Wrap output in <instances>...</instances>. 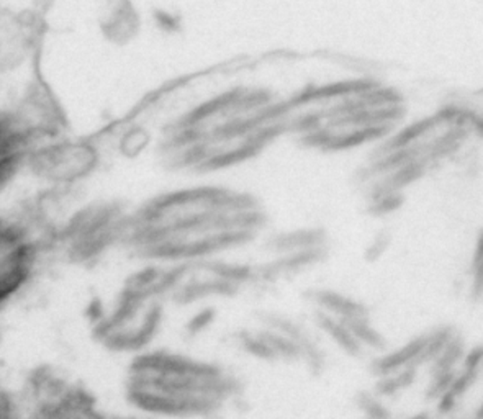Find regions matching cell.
<instances>
[{
    "instance_id": "8",
    "label": "cell",
    "mask_w": 483,
    "mask_h": 419,
    "mask_svg": "<svg viewBox=\"0 0 483 419\" xmlns=\"http://www.w3.org/2000/svg\"><path fill=\"white\" fill-rule=\"evenodd\" d=\"M358 403L359 408L364 411L367 419H394L390 411L387 410L382 403L377 402L374 396L367 393L359 395Z\"/></svg>"
},
{
    "instance_id": "15",
    "label": "cell",
    "mask_w": 483,
    "mask_h": 419,
    "mask_svg": "<svg viewBox=\"0 0 483 419\" xmlns=\"http://www.w3.org/2000/svg\"><path fill=\"white\" fill-rule=\"evenodd\" d=\"M483 262V230L477 238V244H475L474 258H472V268L482 264Z\"/></svg>"
},
{
    "instance_id": "18",
    "label": "cell",
    "mask_w": 483,
    "mask_h": 419,
    "mask_svg": "<svg viewBox=\"0 0 483 419\" xmlns=\"http://www.w3.org/2000/svg\"><path fill=\"white\" fill-rule=\"evenodd\" d=\"M482 367H483V364H482Z\"/></svg>"
},
{
    "instance_id": "6",
    "label": "cell",
    "mask_w": 483,
    "mask_h": 419,
    "mask_svg": "<svg viewBox=\"0 0 483 419\" xmlns=\"http://www.w3.org/2000/svg\"><path fill=\"white\" fill-rule=\"evenodd\" d=\"M456 334L457 331L452 326H441L438 330L433 331L431 334H428L424 349H423V352L418 357L415 367L433 362L444 351V348L451 342V339L454 338Z\"/></svg>"
},
{
    "instance_id": "5",
    "label": "cell",
    "mask_w": 483,
    "mask_h": 419,
    "mask_svg": "<svg viewBox=\"0 0 483 419\" xmlns=\"http://www.w3.org/2000/svg\"><path fill=\"white\" fill-rule=\"evenodd\" d=\"M426 339H428V334L415 338L406 346H403L402 349L378 359L374 364V370L378 375H390L395 370H400L405 367H415L418 357H420L423 349H424Z\"/></svg>"
},
{
    "instance_id": "17",
    "label": "cell",
    "mask_w": 483,
    "mask_h": 419,
    "mask_svg": "<svg viewBox=\"0 0 483 419\" xmlns=\"http://www.w3.org/2000/svg\"><path fill=\"white\" fill-rule=\"evenodd\" d=\"M410 419H431V416L428 413H418V414H415Z\"/></svg>"
},
{
    "instance_id": "16",
    "label": "cell",
    "mask_w": 483,
    "mask_h": 419,
    "mask_svg": "<svg viewBox=\"0 0 483 419\" xmlns=\"http://www.w3.org/2000/svg\"><path fill=\"white\" fill-rule=\"evenodd\" d=\"M474 419H483V402L480 403V406L475 411Z\"/></svg>"
},
{
    "instance_id": "2",
    "label": "cell",
    "mask_w": 483,
    "mask_h": 419,
    "mask_svg": "<svg viewBox=\"0 0 483 419\" xmlns=\"http://www.w3.org/2000/svg\"><path fill=\"white\" fill-rule=\"evenodd\" d=\"M38 254L35 232L20 222L0 218V308L28 286Z\"/></svg>"
},
{
    "instance_id": "1",
    "label": "cell",
    "mask_w": 483,
    "mask_h": 419,
    "mask_svg": "<svg viewBox=\"0 0 483 419\" xmlns=\"http://www.w3.org/2000/svg\"><path fill=\"white\" fill-rule=\"evenodd\" d=\"M102 150L96 140L54 136L30 148L28 168L51 190H76L99 169Z\"/></svg>"
},
{
    "instance_id": "9",
    "label": "cell",
    "mask_w": 483,
    "mask_h": 419,
    "mask_svg": "<svg viewBox=\"0 0 483 419\" xmlns=\"http://www.w3.org/2000/svg\"><path fill=\"white\" fill-rule=\"evenodd\" d=\"M456 372H442V374H433L430 387L426 390L428 400H439L444 393L452 387V382L456 378Z\"/></svg>"
},
{
    "instance_id": "3",
    "label": "cell",
    "mask_w": 483,
    "mask_h": 419,
    "mask_svg": "<svg viewBox=\"0 0 483 419\" xmlns=\"http://www.w3.org/2000/svg\"><path fill=\"white\" fill-rule=\"evenodd\" d=\"M38 23L27 10L0 5V72L17 71L33 59Z\"/></svg>"
},
{
    "instance_id": "10",
    "label": "cell",
    "mask_w": 483,
    "mask_h": 419,
    "mask_svg": "<svg viewBox=\"0 0 483 419\" xmlns=\"http://www.w3.org/2000/svg\"><path fill=\"white\" fill-rule=\"evenodd\" d=\"M477 375H478V372L466 370V369H464L462 374L456 375V378H454V382H452V387H451L449 390H451V393L456 396L457 400H459L460 396H464V393L475 384Z\"/></svg>"
},
{
    "instance_id": "13",
    "label": "cell",
    "mask_w": 483,
    "mask_h": 419,
    "mask_svg": "<svg viewBox=\"0 0 483 419\" xmlns=\"http://www.w3.org/2000/svg\"><path fill=\"white\" fill-rule=\"evenodd\" d=\"M474 270V280H472V288H470V296L475 302L483 300V262L472 268Z\"/></svg>"
},
{
    "instance_id": "7",
    "label": "cell",
    "mask_w": 483,
    "mask_h": 419,
    "mask_svg": "<svg viewBox=\"0 0 483 419\" xmlns=\"http://www.w3.org/2000/svg\"><path fill=\"white\" fill-rule=\"evenodd\" d=\"M464 341L456 334L451 339L448 346L439 354L431 364H433V374H442V372H454L459 360L464 357Z\"/></svg>"
},
{
    "instance_id": "12",
    "label": "cell",
    "mask_w": 483,
    "mask_h": 419,
    "mask_svg": "<svg viewBox=\"0 0 483 419\" xmlns=\"http://www.w3.org/2000/svg\"><path fill=\"white\" fill-rule=\"evenodd\" d=\"M0 419H22L15 403L4 393H0Z\"/></svg>"
},
{
    "instance_id": "11",
    "label": "cell",
    "mask_w": 483,
    "mask_h": 419,
    "mask_svg": "<svg viewBox=\"0 0 483 419\" xmlns=\"http://www.w3.org/2000/svg\"><path fill=\"white\" fill-rule=\"evenodd\" d=\"M482 364L483 346H477V348L472 349V351H469L466 356H464V369H466V370L478 372Z\"/></svg>"
},
{
    "instance_id": "4",
    "label": "cell",
    "mask_w": 483,
    "mask_h": 419,
    "mask_svg": "<svg viewBox=\"0 0 483 419\" xmlns=\"http://www.w3.org/2000/svg\"><path fill=\"white\" fill-rule=\"evenodd\" d=\"M28 151L30 146L17 126L5 112H0V188L5 187L27 164Z\"/></svg>"
},
{
    "instance_id": "14",
    "label": "cell",
    "mask_w": 483,
    "mask_h": 419,
    "mask_svg": "<svg viewBox=\"0 0 483 419\" xmlns=\"http://www.w3.org/2000/svg\"><path fill=\"white\" fill-rule=\"evenodd\" d=\"M457 406V398L451 393V390H448V392L444 393L441 398H439L438 403V411L441 413V414H451L452 411L456 410Z\"/></svg>"
}]
</instances>
